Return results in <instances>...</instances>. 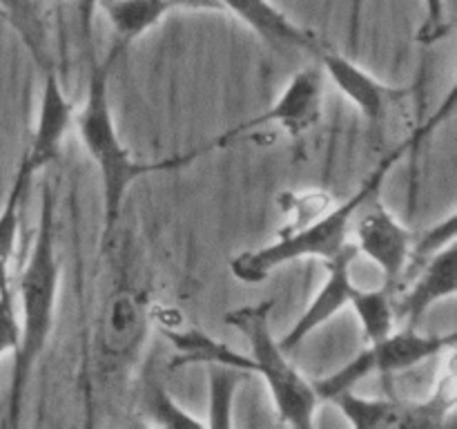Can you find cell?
<instances>
[{
	"label": "cell",
	"instance_id": "cell-2",
	"mask_svg": "<svg viewBox=\"0 0 457 429\" xmlns=\"http://www.w3.org/2000/svg\"><path fill=\"white\" fill-rule=\"evenodd\" d=\"M116 58V49L107 58H98L96 54L87 58V89L80 110H76L74 125L80 143L89 159L94 161L101 177L103 188V244L112 240L116 226L123 214L125 199L134 181L150 172H165L177 170L181 165L192 164L195 159L212 152L210 141L204 147L183 155L165 156L156 161H141L129 152L116 128L114 114L110 103V70Z\"/></svg>",
	"mask_w": 457,
	"mask_h": 429
},
{
	"label": "cell",
	"instance_id": "cell-3",
	"mask_svg": "<svg viewBox=\"0 0 457 429\" xmlns=\"http://www.w3.org/2000/svg\"><path fill=\"white\" fill-rule=\"evenodd\" d=\"M58 290H61V262L56 253V199H54L52 186L45 181L40 188V210L34 244H31L21 282H18L21 342H18V351L13 353L7 418H4V425H12V427L21 423L27 384L52 338Z\"/></svg>",
	"mask_w": 457,
	"mask_h": 429
},
{
	"label": "cell",
	"instance_id": "cell-16",
	"mask_svg": "<svg viewBox=\"0 0 457 429\" xmlns=\"http://www.w3.org/2000/svg\"><path fill=\"white\" fill-rule=\"evenodd\" d=\"M34 174L36 170L31 168L27 156L22 155L21 161H18L12 186H9L7 199H4L3 208H0V273L9 271V262L13 257V250H16L22 204H25V197L29 192Z\"/></svg>",
	"mask_w": 457,
	"mask_h": 429
},
{
	"label": "cell",
	"instance_id": "cell-4",
	"mask_svg": "<svg viewBox=\"0 0 457 429\" xmlns=\"http://www.w3.org/2000/svg\"><path fill=\"white\" fill-rule=\"evenodd\" d=\"M272 299L244 304L223 315L228 326L239 331L248 342L250 375H259L266 383L277 416L284 425L297 429H311L315 423V409L320 405L312 380L297 369L275 338L270 326Z\"/></svg>",
	"mask_w": 457,
	"mask_h": 429
},
{
	"label": "cell",
	"instance_id": "cell-23",
	"mask_svg": "<svg viewBox=\"0 0 457 429\" xmlns=\"http://www.w3.org/2000/svg\"><path fill=\"white\" fill-rule=\"evenodd\" d=\"M445 0H424V22L418 29V40L422 45H436L449 34Z\"/></svg>",
	"mask_w": 457,
	"mask_h": 429
},
{
	"label": "cell",
	"instance_id": "cell-15",
	"mask_svg": "<svg viewBox=\"0 0 457 429\" xmlns=\"http://www.w3.org/2000/svg\"><path fill=\"white\" fill-rule=\"evenodd\" d=\"M101 9L114 29L120 49L161 25L172 12V4L165 0H103Z\"/></svg>",
	"mask_w": 457,
	"mask_h": 429
},
{
	"label": "cell",
	"instance_id": "cell-22",
	"mask_svg": "<svg viewBox=\"0 0 457 429\" xmlns=\"http://www.w3.org/2000/svg\"><path fill=\"white\" fill-rule=\"evenodd\" d=\"M457 237V214L449 213L445 219L433 223L431 228L422 232L420 237L413 235V255L418 259L431 257L437 250L446 248V246L455 244Z\"/></svg>",
	"mask_w": 457,
	"mask_h": 429
},
{
	"label": "cell",
	"instance_id": "cell-6",
	"mask_svg": "<svg viewBox=\"0 0 457 429\" xmlns=\"http://www.w3.org/2000/svg\"><path fill=\"white\" fill-rule=\"evenodd\" d=\"M150 333V304L141 290L120 286L112 290L98 313L94 331V369L105 383L123 380L141 358Z\"/></svg>",
	"mask_w": 457,
	"mask_h": 429
},
{
	"label": "cell",
	"instance_id": "cell-24",
	"mask_svg": "<svg viewBox=\"0 0 457 429\" xmlns=\"http://www.w3.org/2000/svg\"><path fill=\"white\" fill-rule=\"evenodd\" d=\"M103 0H74L76 18H79V31L80 40H83L85 56H94V18H96L98 9H101Z\"/></svg>",
	"mask_w": 457,
	"mask_h": 429
},
{
	"label": "cell",
	"instance_id": "cell-17",
	"mask_svg": "<svg viewBox=\"0 0 457 429\" xmlns=\"http://www.w3.org/2000/svg\"><path fill=\"white\" fill-rule=\"evenodd\" d=\"M348 307L360 320L366 342L386 338L391 331H395V304H393L386 286L384 289H360L357 286Z\"/></svg>",
	"mask_w": 457,
	"mask_h": 429
},
{
	"label": "cell",
	"instance_id": "cell-7",
	"mask_svg": "<svg viewBox=\"0 0 457 429\" xmlns=\"http://www.w3.org/2000/svg\"><path fill=\"white\" fill-rule=\"evenodd\" d=\"M344 418L357 429H431L446 425L455 409L453 369L437 383L436 391L424 400H400V398L360 396L355 389L330 398Z\"/></svg>",
	"mask_w": 457,
	"mask_h": 429
},
{
	"label": "cell",
	"instance_id": "cell-19",
	"mask_svg": "<svg viewBox=\"0 0 457 429\" xmlns=\"http://www.w3.org/2000/svg\"><path fill=\"white\" fill-rule=\"evenodd\" d=\"M0 18L9 22L25 43L27 52L43 67L49 65L45 47V25L36 0H0Z\"/></svg>",
	"mask_w": 457,
	"mask_h": 429
},
{
	"label": "cell",
	"instance_id": "cell-9",
	"mask_svg": "<svg viewBox=\"0 0 457 429\" xmlns=\"http://www.w3.org/2000/svg\"><path fill=\"white\" fill-rule=\"evenodd\" d=\"M353 246L364 255L384 277V286L391 289L404 275L413 257V232L378 201L364 206L353 222Z\"/></svg>",
	"mask_w": 457,
	"mask_h": 429
},
{
	"label": "cell",
	"instance_id": "cell-11",
	"mask_svg": "<svg viewBox=\"0 0 457 429\" xmlns=\"http://www.w3.org/2000/svg\"><path fill=\"white\" fill-rule=\"evenodd\" d=\"M76 107L67 97L62 80L52 65L45 67L43 89H40L38 114H36L34 132H31L29 146L22 155L27 156L31 168H47L49 164L58 161L67 132L74 125Z\"/></svg>",
	"mask_w": 457,
	"mask_h": 429
},
{
	"label": "cell",
	"instance_id": "cell-1",
	"mask_svg": "<svg viewBox=\"0 0 457 429\" xmlns=\"http://www.w3.org/2000/svg\"><path fill=\"white\" fill-rule=\"evenodd\" d=\"M455 112V88L451 89L449 97L440 105V110L433 112L428 119H424L400 146L393 147L379 164L369 172V177L360 183L351 197H346L339 204H330L324 213L317 214L312 222L303 223V226L295 228V231H281L275 241L259 248L245 250L237 257L230 259V273L235 280L244 282V284H262L266 282L277 268L293 264L297 259H326L335 257L342 253L348 244H351V231L353 222H355L357 213L364 208L369 201L378 197L382 186L386 183L388 174L393 172L397 164L404 159L409 152L420 147V143L427 137H431L446 119H451Z\"/></svg>",
	"mask_w": 457,
	"mask_h": 429
},
{
	"label": "cell",
	"instance_id": "cell-25",
	"mask_svg": "<svg viewBox=\"0 0 457 429\" xmlns=\"http://www.w3.org/2000/svg\"><path fill=\"white\" fill-rule=\"evenodd\" d=\"M172 4V9H201V12H221V4L217 0H165Z\"/></svg>",
	"mask_w": 457,
	"mask_h": 429
},
{
	"label": "cell",
	"instance_id": "cell-18",
	"mask_svg": "<svg viewBox=\"0 0 457 429\" xmlns=\"http://www.w3.org/2000/svg\"><path fill=\"white\" fill-rule=\"evenodd\" d=\"M208 366V418L205 425L214 429L232 427V409H235V396L241 384L250 378L244 371L226 365H205Z\"/></svg>",
	"mask_w": 457,
	"mask_h": 429
},
{
	"label": "cell",
	"instance_id": "cell-10",
	"mask_svg": "<svg viewBox=\"0 0 457 429\" xmlns=\"http://www.w3.org/2000/svg\"><path fill=\"white\" fill-rule=\"evenodd\" d=\"M357 248L351 244L337 253L335 257L326 259L324 268H326V277L321 282L320 290L312 295V299L308 302V307L303 308L302 315L295 320V324L290 326L288 333L284 338H279V344L284 351H295L297 347H302L303 340L308 335L315 333L317 329L326 324V322L333 320L339 311L351 304L353 293H355L357 284L353 282V273L351 266L357 257Z\"/></svg>",
	"mask_w": 457,
	"mask_h": 429
},
{
	"label": "cell",
	"instance_id": "cell-20",
	"mask_svg": "<svg viewBox=\"0 0 457 429\" xmlns=\"http://www.w3.org/2000/svg\"><path fill=\"white\" fill-rule=\"evenodd\" d=\"M145 414L152 423L161 427H204L205 420L196 418L190 411L183 409L165 387L152 383L145 389Z\"/></svg>",
	"mask_w": 457,
	"mask_h": 429
},
{
	"label": "cell",
	"instance_id": "cell-21",
	"mask_svg": "<svg viewBox=\"0 0 457 429\" xmlns=\"http://www.w3.org/2000/svg\"><path fill=\"white\" fill-rule=\"evenodd\" d=\"M21 342V322H18L16 298L9 284V271L0 273V358L18 351Z\"/></svg>",
	"mask_w": 457,
	"mask_h": 429
},
{
	"label": "cell",
	"instance_id": "cell-14",
	"mask_svg": "<svg viewBox=\"0 0 457 429\" xmlns=\"http://www.w3.org/2000/svg\"><path fill=\"white\" fill-rule=\"evenodd\" d=\"M457 290V250L455 244L437 250L431 257L424 259L422 271L413 280V284L404 290L395 304V317L404 322V326L418 329L420 320L427 315L428 308L442 299L453 298Z\"/></svg>",
	"mask_w": 457,
	"mask_h": 429
},
{
	"label": "cell",
	"instance_id": "cell-8",
	"mask_svg": "<svg viewBox=\"0 0 457 429\" xmlns=\"http://www.w3.org/2000/svg\"><path fill=\"white\" fill-rule=\"evenodd\" d=\"M324 103V72L320 65L303 67L286 83L284 92L262 114L244 121L237 128L228 130L219 139H212L214 147L235 143L237 139H254L259 130L277 128L288 137H302L321 116Z\"/></svg>",
	"mask_w": 457,
	"mask_h": 429
},
{
	"label": "cell",
	"instance_id": "cell-13",
	"mask_svg": "<svg viewBox=\"0 0 457 429\" xmlns=\"http://www.w3.org/2000/svg\"><path fill=\"white\" fill-rule=\"evenodd\" d=\"M221 12L239 18L250 31L279 52H312L321 49L315 31L297 25L288 13L281 12L272 0H217Z\"/></svg>",
	"mask_w": 457,
	"mask_h": 429
},
{
	"label": "cell",
	"instance_id": "cell-12",
	"mask_svg": "<svg viewBox=\"0 0 457 429\" xmlns=\"http://www.w3.org/2000/svg\"><path fill=\"white\" fill-rule=\"evenodd\" d=\"M317 65L321 67L324 76H328L335 88L361 112V116L373 123H379L388 114V107L402 97L400 88L375 79L369 70L355 63L344 54L321 47L317 52Z\"/></svg>",
	"mask_w": 457,
	"mask_h": 429
},
{
	"label": "cell",
	"instance_id": "cell-5",
	"mask_svg": "<svg viewBox=\"0 0 457 429\" xmlns=\"http://www.w3.org/2000/svg\"><path fill=\"white\" fill-rule=\"evenodd\" d=\"M455 340L457 333L427 335L420 333L415 326L395 329L386 338L366 342V347L357 356H353L346 365L324 378L312 380V387H315L320 400L328 402L337 393L355 389L361 380L370 378V375H391L397 371L413 369L428 358L451 351L455 349Z\"/></svg>",
	"mask_w": 457,
	"mask_h": 429
}]
</instances>
